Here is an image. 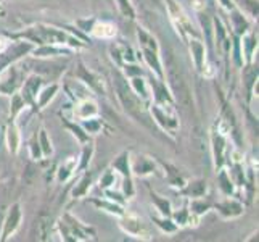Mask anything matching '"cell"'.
I'll use <instances>...</instances> for the list:
<instances>
[{
	"mask_svg": "<svg viewBox=\"0 0 259 242\" xmlns=\"http://www.w3.org/2000/svg\"><path fill=\"white\" fill-rule=\"evenodd\" d=\"M166 66H167V75H169V81L174 87V92L179 97L185 107H190V92H189V86H187V81L182 76V71L179 70L177 61L174 57H167L166 60Z\"/></svg>",
	"mask_w": 259,
	"mask_h": 242,
	"instance_id": "cell-1",
	"label": "cell"
}]
</instances>
